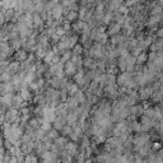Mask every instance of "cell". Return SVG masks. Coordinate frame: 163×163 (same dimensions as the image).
<instances>
[{"mask_svg":"<svg viewBox=\"0 0 163 163\" xmlns=\"http://www.w3.org/2000/svg\"><path fill=\"white\" fill-rule=\"evenodd\" d=\"M5 117H7V120H8L9 124L14 122L15 120H18V117H19L18 110H17V108H9V111L5 113Z\"/></svg>","mask_w":163,"mask_h":163,"instance_id":"obj_1","label":"cell"},{"mask_svg":"<svg viewBox=\"0 0 163 163\" xmlns=\"http://www.w3.org/2000/svg\"><path fill=\"white\" fill-rule=\"evenodd\" d=\"M77 69H78V66L75 65L73 61H68L65 64V68H64V72H65V74L68 75V77H72V75H75Z\"/></svg>","mask_w":163,"mask_h":163,"instance_id":"obj_2","label":"cell"},{"mask_svg":"<svg viewBox=\"0 0 163 163\" xmlns=\"http://www.w3.org/2000/svg\"><path fill=\"white\" fill-rule=\"evenodd\" d=\"M62 10H64V7H62V5H56V7L51 10L52 18L60 19V18H61V15H62Z\"/></svg>","mask_w":163,"mask_h":163,"instance_id":"obj_3","label":"cell"},{"mask_svg":"<svg viewBox=\"0 0 163 163\" xmlns=\"http://www.w3.org/2000/svg\"><path fill=\"white\" fill-rule=\"evenodd\" d=\"M121 30V24L120 23H112V24H110V28H108V34H112V36H116V34H119Z\"/></svg>","mask_w":163,"mask_h":163,"instance_id":"obj_4","label":"cell"},{"mask_svg":"<svg viewBox=\"0 0 163 163\" xmlns=\"http://www.w3.org/2000/svg\"><path fill=\"white\" fill-rule=\"evenodd\" d=\"M78 100L75 97H70V98H68V102H66V107L68 108H72V110H75L78 107Z\"/></svg>","mask_w":163,"mask_h":163,"instance_id":"obj_5","label":"cell"},{"mask_svg":"<svg viewBox=\"0 0 163 163\" xmlns=\"http://www.w3.org/2000/svg\"><path fill=\"white\" fill-rule=\"evenodd\" d=\"M66 150H68V152L69 153H70L72 155L75 153V152H77V149H78V147H77V144H75V143H73V142H68V144H66Z\"/></svg>","mask_w":163,"mask_h":163,"instance_id":"obj_6","label":"cell"},{"mask_svg":"<svg viewBox=\"0 0 163 163\" xmlns=\"http://www.w3.org/2000/svg\"><path fill=\"white\" fill-rule=\"evenodd\" d=\"M19 96H21L24 101H31V98H32L31 92L28 91V89H21V94H19Z\"/></svg>","mask_w":163,"mask_h":163,"instance_id":"obj_7","label":"cell"},{"mask_svg":"<svg viewBox=\"0 0 163 163\" xmlns=\"http://www.w3.org/2000/svg\"><path fill=\"white\" fill-rule=\"evenodd\" d=\"M66 144H68V142H66L65 138H56V139H55V145H56L57 148L66 147Z\"/></svg>","mask_w":163,"mask_h":163,"instance_id":"obj_8","label":"cell"},{"mask_svg":"<svg viewBox=\"0 0 163 163\" xmlns=\"http://www.w3.org/2000/svg\"><path fill=\"white\" fill-rule=\"evenodd\" d=\"M78 18V14L75 13V10H70L69 13L66 14V21L68 22H73V21H75Z\"/></svg>","mask_w":163,"mask_h":163,"instance_id":"obj_9","label":"cell"},{"mask_svg":"<svg viewBox=\"0 0 163 163\" xmlns=\"http://www.w3.org/2000/svg\"><path fill=\"white\" fill-rule=\"evenodd\" d=\"M42 17L41 15H38V14H36L33 17V26L34 27H40V26H42Z\"/></svg>","mask_w":163,"mask_h":163,"instance_id":"obj_10","label":"cell"},{"mask_svg":"<svg viewBox=\"0 0 163 163\" xmlns=\"http://www.w3.org/2000/svg\"><path fill=\"white\" fill-rule=\"evenodd\" d=\"M24 163H38V161L33 154H27L24 157Z\"/></svg>","mask_w":163,"mask_h":163,"instance_id":"obj_11","label":"cell"},{"mask_svg":"<svg viewBox=\"0 0 163 163\" xmlns=\"http://www.w3.org/2000/svg\"><path fill=\"white\" fill-rule=\"evenodd\" d=\"M148 59H149V55H147V54H140V55L136 57V62H138V64H144L145 61H148Z\"/></svg>","mask_w":163,"mask_h":163,"instance_id":"obj_12","label":"cell"},{"mask_svg":"<svg viewBox=\"0 0 163 163\" xmlns=\"http://www.w3.org/2000/svg\"><path fill=\"white\" fill-rule=\"evenodd\" d=\"M74 97L78 100V102H82V103H84L85 100H87V98H85V94H84V93L82 92V91H78V92H77V94H75Z\"/></svg>","mask_w":163,"mask_h":163,"instance_id":"obj_13","label":"cell"},{"mask_svg":"<svg viewBox=\"0 0 163 163\" xmlns=\"http://www.w3.org/2000/svg\"><path fill=\"white\" fill-rule=\"evenodd\" d=\"M73 51H74V55H82V52H83V47H82L79 43H77L73 47Z\"/></svg>","mask_w":163,"mask_h":163,"instance_id":"obj_14","label":"cell"},{"mask_svg":"<svg viewBox=\"0 0 163 163\" xmlns=\"http://www.w3.org/2000/svg\"><path fill=\"white\" fill-rule=\"evenodd\" d=\"M84 65L91 69V68H94L96 64H94V61H93V59H85L84 60Z\"/></svg>","mask_w":163,"mask_h":163,"instance_id":"obj_15","label":"cell"},{"mask_svg":"<svg viewBox=\"0 0 163 163\" xmlns=\"http://www.w3.org/2000/svg\"><path fill=\"white\" fill-rule=\"evenodd\" d=\"M85 13H87V9H85V8H82L80 11H79V17H80V18H82V17H84Z\"/></svg>","mask_w":163,"mask_h":163,"instance_id":"obj_16","label":"cell"},{"mask_svg":"<svg viewBox=\"0 0 163 163\" xmlns=\"http://www.w3.org/2000/svg\"><path fill=\"white\" fill-rule=\"evenodd\" d=\"M120 13L125 15V14H127V13H129V11H127V8H126V7H124V8L121 7V8H120Z\"/></svg>","mask_w":163,"mask_h":163,"instance_id":"obj_17","label":"cell"},{"mask_svg":"<svg viewBox=\"0 0 163 163\" xmlns=\"http://www.w3.org/2000/svg\"><path fill=\"white\" fill-rule=\"evenodd\" d=\"M159 148H161V144H159V143H153V144H152V149L158 150Z\"/></svg>","mask_w":163,"mask_h":163,"instance_id":"obj_18","label":"cell"},{"mask_svg":"<svg viewBox=\"0 0 163 163\" xmlns=\"http://www.w3.org/2000/svg\"><path fill=\"white\" fill-rule=\"evenodd\" d=\"M158 37L163 38V27H162V28H159V31H158Z\"/></svg>","mask_w":163,"mask_h":163,"instance_id":"obj_19","label":"cell"}]
</instances>
